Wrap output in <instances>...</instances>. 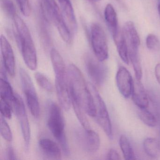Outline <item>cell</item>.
<instances>
[{
  "mask_svg": "<svg viewBox=\"0 0 160 160\" xmlns=\"http://www.w3.org/2000/svg\"><path fill=\"white\" fill-rule=\"evenodd\" d=\"M38 146L42 155L47 159L59 160L61 158L60 148L55 141L48 138H42L39 140Z\"/></svg>",
  "mask_w": 160,
  "mask_h": 160,
  "instance_id": "9a60e30c",
  "label": "cell"
},
{
  "mask_svg": "<svg viewBox=\"0 0 160 160\" xmlns=\"http://www.w3.org/2000/svg\"><path fill=\"white\" fill-rule=\"evenodd\" d=\"M133 80L130 72L125 67H120L116 75V82L121 94L125 98L132 95Z\"/></svg>",
  "mask_w": 160,
  "mask_h": 160,
  "instance_id": "4fadbf2b",
  "label": "cell"
},
{
  "mask_svg": "<svg viewBox=\"0 0 160 160\" xmlns=\"http://www.w3.org/2000/svg\"><path fill=\"white\" fill-rule=\"evenodd\" d=\"M48 127L61 147L66 155L70 153V148L65 133V124L61 109L58 104L49 101L47 106Z\"/></svg>",
  "mask_w": 160,
  "mask_h": 160,
  "instance_id": "277c9868",
  "label": "cell"
},
{
  "mask_svg": "<svg viewBox=\"0 0 160 160\" xmlns=\"http://www.w3.org/2000/svg\"><path fill=\"white\" fill-rule=\"evenodd\" d=\"M2 8L6 14L13 19L17 15L15 6L12 0H1Z\"/></svg>",
  "mask_w": 160,
  "mask_h": 160,
  "instance_id": "484cf974",
  "label": "cell"
},
{
  "mask_svg": "<svg viewBox=\"0 0 160 160\" xmlns=\"http://www.w3.org/2000/svg\"><path fill=\"white\" fill-rule=\"evenodd\" d=\"M143 148L146 153L152 158H156L160 154V144L156 138H146L143 142Z\"/></svg>",
  "mask_w": 160,
  "mask_h": 160,
  "instance_id": "44dd1931",
  "label": "cell"
},
{
  "mask_svg": "<svg viewBox=\"0 0 160 160\" xmlns=\"http://www.w3.org/2000/svg\"><path fill=\"white\" fill-rule=\"evenodd\" d=\"M0 122V131L2 136L6 141L11 142L12 140L13 135L11 128L5 119V118L2 115Z\"/></svg>",
  "mask_w": 160,
  "mask_h": 160,
  "instance_id": "d4e9b609",
  "label": "cell"
},
{
  "mask_svg": "<svg viewBox=\"0 0 160 160\" xmlns=\"http://www.w3.org/2000/svg\"><path fill=\"white\" fill-rule=\"evenodd\" d=\"M119 145L125 160H132L136 159L135 154L132 147L125 136L121 135L119 139Z\"/></svg>",
  "mask_w": 160,
  "mask_h": 160,
  "instance_id": "7402d4cb",
  "label": "cell"
},
{
  "mask_svg": "<svg viewBox=\"0 0 160 160\" xmlns=\"http://www.w3.org/2000/svg\"><path fill=\"white\" fill-rule=\"evenodd\" d=\"M35 79L39 86L48 92H51L53 90V87L51 82L44 75L40 72L35 73Z\"/></svg>",
  "mask_w": 160,
  "mask_h": 160,
  "instance_id": "cb8c5ba5",
  "label": "cell"
},
{
  "mask_svg": "<svg viewBox=\"0 0 160 160\" xmlns=\"http://www.w3.org/2000/svg\"><path fill=\"white\" fill-rule=\"evenodd\" d=\"M90 39L92 50L96 58L104 61L108 57V49L106 36L102 28L94 23L91 27Z\"/></svg>",
  "mask_w": 160,
  "mask_h": 160,
  "instance_id": "ba28073f",
  "label": "cell"
},
{
  "mask_svg": "<svg viewBox=\"0 0 160 160\" xmlns=\"http://www.w3.org/2000/svg\"><path fill=\"white\" fill-rule=\"evenodd\" d=\"M7 156L9 160H16V155L12 147H9L7 150Z\"/></svg>",
  "mask_w": 160,
  "mask_h": 160,
  "instance_id": "1f68e13d",
  "label": "cell"
},
{
  "mask_svg": "<svg viewBox=\"0 0 160 160\" xmlns=\"http://www.w3.org/2000/svg\"><path fill=\"white\" fill-rule=\"evenodd\" d=\"M16 94L14 92L12 86L8 80L6 75L1 76L0 79V96L8 102L13 103Z\"/></svg>",
  "mask_w": 160,
  "mask_h": 160,
  "instance_id": "ffe728a7",
  "label": "cell"
},
{
  "mask_svg": "<svg viewBox=\"0 0 160 160\" xmlns=\"http://www.w3.org/2000/svg\"><path fill=\"white\" fill-rule=\"evenodd\" d=\"M61 11L70 31L74 32L77 28L74 11L70 0H58Z\"/></svg>",
  "mask_w": 160,
  "mask_h": 160,
  "instance_id": "e0dca14e",
  "label": "cell"
},
{
  "mask_svg": "<svg viewBox=\"0 0 160 160\" xmlns=\"http://www.w3.org/2000/svg\"><path fill=\"white\" fill-rule=\"evenodd\" d=\"M132 95L133 102L138 108H147L148 106L149 96L140 80L136 78L133 81Z\"/></svg>",
  "mask_w": 160,
  "mask_h": 160,
  "instance_id": "2e32d148",
  "label": "cell"
},
{
  "mask_svg": "<svg viewBox=\"0 0 160 160\" xmlns=\"http://www.w3.org/2000/svg\"><path fill=\"white\" fill-rule=\"evenodd\" d=\"M108 160H121L120 156L118 152L114 149H110L107 155Z\"/></svg>",
  "mask_w": 160,
  "mask_h": 160,
  "instance_id": "4dcf8cb0",
  "label": "cell"
},
{
  "mask_svg": "<svg viewBox=\"0 0 160 160\" xmlns=\"http://www.w3.org/2000/svg\"><path fill=\"white\" fill-rule=\"evenodd\" d=\"M113 39L121 58L125 64H129V58L128 48L123 31L122 32L120 30L117 36L113 38Z\"/></svg>",
  "mask_w": 160,
  "mask_h": 160,
  "instance_id": "d6986e66",
  "label": "cell"
},
{
  "mask_svg": "<svg viewBox=\"0 0 160 160\" xmlns=\"http://www.w3.org/2000/svg\"><path fill=\"white\" fill-rule=\"evenodd\" d=\"M102 62L87 55L85 58V67L91 80L97 86L104 83L107 76V69Z\"/></svg>",
  "mask_w": 160,
  "mask_h": 160,
  "instance_id": "30bf717a",
  "label": "cell"
},
{
  "mask_svg": "<svg viewBox=\"0 0 160 160\" xmlns=\"http://www.w3.org/2000/svg\"><path fill=\"white\" fill-rule=\"evenodd\" d=\"M12 103L16 115L20 124L25 147L28 149L31 140V131L25 104L22 98L18 94L16 95L15 99Z\"/></svg>",
  "mask_w": 160,
  "mask_h": 160,
  "instance_id": "8fae6325",
  "label": "cell"
},
{
  "mask_svg": "<svg viewBox=\"0 0 160 160\" xmlns=\"http://www.w3.org/2000/svg\"><path fill=\"white\" fill-rule=\"evenodd\" d=\"M146 45L150 50L157 51L160 48V41L155 35L150 34L146 38Z\"/></svg>",
  "mask_w": 160,
  "mask_h": 160,
  "instance_id": "83f0119b",
  "label": "cell"
},
{
  "mask_svg": "<svg viewBox=\"0 0 160 160\" xmlns=\"http://www.w3.org/2000/svg\"><path fill=\"white\" fill-rule=\"evenodd\" d=\"M19 76L28 107L32 116L38 118L40 115V103L32 80L23 68L19 70Z\"/></svg>",
  "mask_w": 160,
  "mask_h": 160,
  "instance_id": "8992f818",
  "label": "cell"
},
{
  "mask_svg": "<svg viewBox=\"0 0 160 160\" xmlns=\"http://www.w3.org/2000/svg\"><path fill=\"white\" fill-rule=\"evenodd\" d=\"M41 4L47 18L56 27L62 39L65 42H69L71 31L55 0H41Z\"/></svg>",
  "mask_w": 160,
  "mask_h": 160,
  "instance_id": "5b68a950",
  "label": "cell"
},
{
  "mask_svg": "<svg viewBox=\"0 0 160 160\" xmlns=\"http://www.w3.org/2000/svg\"><path fill=\"white\" fill-rule=\"evenodd\" d=\"M155 75L158 83L160 85V63H158L155 66Z\"/></svg>",
  "mask_w": 160,
  "mask_h": 160,
  "instance_id": "d6a6232c",
  "label": "cell"
},
{
  "mask_svg": "<svg viewBox=\"0 0 160 160\" xmlns=\"http://www.w3.org/2000/svg\"><path fill=\"white\" fill-rule=\"evenodd\" d=\"M50 58L55 75V86L57 96L62 108L68 111L71 105L68 70L60 53L55 48L50 52Z\"/></svg>",
  "mask_w": 160,
  "mask_h": 160,
  "instance_id": "7a4b0ae2",
  "label": "cell"
},
{
  "mask_svg": "<svg viewBox=\"0 0 160 160\" xmlns=\"http://www.w3.org/2000/svg\"><path fill=\"white\" fill-rule=\"evenodd\" d=\"M138 115L140 120L147 126L150 127L156 126L157 122L156 117L147 108H139Z\"/></svg>",
  "mask_w": 160,
  "mask_h": 160,
  "instance_id": "603a6c76",
  "label": "cell"
},
{
  "mask_svg": "<svg viewBox=\"0 0 160 160\" xmlns=\"http://www.w3.org/2000/svg\"><path fill=\"white\" fill-rule=\"evenodd\" d=\"M123 32L127 43L128 53L139 52L140 39L133 23L132 21L126 22L123 26Z\"/></svg>",
  "mask_w": 160,
  "mask_h": 160,
  "instance_id": "5bb4252c",
  "label": "cell"
},
{
  "mask_svg": "<svg viewBox=\"0 0 160 160\" xmlns=\"http://www.w3.org/2000/svg\"><path fill=\"white\" fill-rule=\"evenodd\" d=\"M0 111L2 116L4 118L7 119L12 118V110L10 102L1 97H0Z\"/></svg>",
  "mask_w": 160,
  "mask_h": 160,
  "instance_id": "4316f807",
  "label": "cell"
},
{
  "mask_svg": "<svg viewBox=\"0 0 160 160\" xmlns=\"http://www.w3.org/2000/svg\"><path fill=\"white\" fill-rule=\"evenodd\" d=\"M13 20L16 39L24 62L29 69L35 71L37 67V52L29 30L23 19L18 15Z\"/></svg>",
  "mask_w": 160,
  "mask_h": 160,
  "instance_id": "3957f363",
  "label": "cell"
},
{
  "mask_svg": "<svg viewBox=\"0 0 160 160\" xmlns=\"http://www.w3.org/2000/svg\"><path fill=\"white\" fill-rule=\"evenodd\" d=\"M104 18L107 25L112 34L115 38L120 31L118 24L117 13L113 6L108 4L106 6L104 11Z\"/></svg>",
  "mask_w": 160,
  "mask_h": 160,
  "instance_id": "ac0fdd59",
  "label": "cell"
},
{
  "mask_svg": "<svg viewBox=\"0 0 160 160\" xmlns=\"http://www.w3.org/2000/svg\"><path fill=\"white\" fill-rule=\"evenodd\" d=\"M68 74L71 100L78 102L88 115L95 118L96 109L94 97L81 71L77 66L71 64L68 67Z\"/></svg>",
  "mask_w": 160,
  "mask_h": 160,
  "instance_id": "6da1fadb",
  "label": "cell"
},
{
  "mask_svg": "<svg viewBox=\"0 0 160 160\" xmlns=\"http://www.w3.org/2000/svg\"><path fill=\"white\" fill-rule=\"evenodd\" d=\"M157 7H158V13L160 18V0H157Z\"/></svg>",
  "mask_w": 160,
  "mask_h": 160,
  "instance_id": "836d02e7",
  "label": "cell"
},
{
  "mask_svg": "<svg viewBox=\"0 0 160 160\" xmlns=\"http://www.w3.org/2000/svg\"><path fill=\"white\" fill-rule=\"evenodd\" d=\"M1 50L3 66L11 77L15 75V58L12 48L9 41L3 35L1 36Z\"/></svg>",
  "mask_w": 160,
  "mask_h": 160,
  "instance_id": "7c38bea8",
  "label": "cell"
},
{
  "mask_svg": "<svg viewBox=\"0 0 160 160\" xmlns=\"http://www.w3.org/2000/svg\"><path fill=\"white\" fill-rule=\"evenodd\" d=\"M91 1L94 2H97L100 1L101 0H91Z\"/></svg>",
  "mask_w": 160,
  "mask_h": 160,
  "instance_id": "e575fe53",
  "label": "cell"
},
{
  "mask_svg": "<svg viewBox=\"0 0 160 160\" xmlns=\"http://www.w3.org/2000/svg\"><path fill=\"white\" fill-rule=\"evenodd\" d=\"M149 97L153 104L158 118L160 120V94L157 92H151Z\"/></svg>",
  "mask_w": 160,
  "mask_h": 160,
  "instance_id": "f546056e",
  "label": "cell"
},
{
  "mask_svg": "<svg viewBox=\"0 0 160 160\" xmlns=\"http://www.w3.org/2000/svg\"><path fill=\"white\" fill-rule=\"evenodd\" d=\"M77 130L76 140L79 146L87 152L94 153L99 150L101 144L100 136L96 132L90 129Z\"/></svg>",
  "mask_w": 160,
  "mask_h": 160,
  "instance_id": "9c48e42d",
  "label": "cell"
},
{
  "mask_svg": "<svg viewBox=\"0 0 160 160\" xmlns=\"http://www.w3.org/2000/svg\"><path fill=\"white\" fill-rule=\"evenodd\" d=\"M22 13L25 17L29 16L31 8L29 0H16Z\"/></svg>",
  "mask_w": 160,
  "mask_h": 160,
  "instance_id": "f1b7e54d",
  "label": "cell"
},
{
  "mask_svg": "<svg viewBox=\"0 0 160 160\" xmlns=\"http://www.w3.org/2000/svg\"><path fill=\"white\" fill-rule=\"evenodd\" d=\"M89 87L95 101L96 114L94 118L108 138L112 139L113 138L112 125L106 105L95 87L92 84L89 85Z\"/></svg>",
  "mask_w": 160,
  "mask_h": 160,
  "instance_id": "52a82bcc",
  "label": "cell"
}]
</instances>
